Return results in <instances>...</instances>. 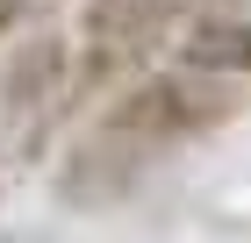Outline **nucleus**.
I'll use <instances>...</instances> for the list:
<instances>
[{
    "instance_id": "6",
    "label": "nucleus",
    "mask_w": 251,
    "mask_h": 243,
    "mask_svg": "<svg viewBox=\"0 0 251 243\" xmlns=\"http://www.w3.org/2000/svg\"><path fill=\"white\" fill-rule=\"evenodd\" d=\"M22 7H29V0H0V36H7V29L22 22Z\"/></svg>"
},
{
    "instance_id": "1",
    "label": "nucleus",
    "mask_w": 251,
    "mask_h": 243,
    "mask_svg": "<svg viewBox=\"0 0 251 243\" xmlns=\"http://www.w3.org/2000/svg\"><path fill=\"white\" fill-rule=\"evenodd\" d=\"M230 114H237L230 79H208V72H158V79H136L129 93H115V108L100 114V136H115V143L158 157V150H173V143L208 136L215 122H230Z\"/></svg>"
},
{
    "instance_id": "5",
    "label": "nucleus",
    "mask_w": 251,
    "mask_h": 243,
    "mask_svg": "<svg viewBox=\"0 0 251 243\" xmlns=\"http://www.w3.org/2000/svg\"><path fill=\"white\" fill-rule=\"evenodd\" d=\"M65 36H29L15 57H7V79H0V100H7V114H36L43 100L65 93Z\"/></svg>"
},
{
    "instance_id": "2",
    "label": "nucleus",
    "mask_w": 251,
    "mask_h": 243,
    "mask_svg": "<svg viewBox=\"0 0 251 243\" xmlns=\"http://www.w3.org/2000/svg\"><path fill=\"white\" fill-rule=\"evenodd\" d=\"M179 15H187V0H86V15H79L86 79H108L122 65H136L144 50H158Z\"/></svg>"
},
{
    "instance_id": "3",
    "label": "nucleus",
    "mask_w": 251,
    "mask_h": 243,
    "mask_svg": "<svg viewBox=\"0 0 251 243\" xmlns=\"http://www.w3.org/2000/svg\"><path fill=\"white\" fill-rule=\"evenodd\" d=\"M151 165L144 150H129V143H115V136H86V143L65 157V200H79V207H100V200H115V193H129L136 186V172Z\"/></svg>"
},
{
    "instance_id": "4",
    "label": "nucleus",
    "mask_w": 251,
    "mask_h": 243,
    "mask_svg": "<svg viewBox=\"0 0 251 243\" xmlns=\"http://www.w3.org/2000/svg\"><path fill=\"white\" fill-rule=\"evenodd\" d=\"M179 65L208 79H251V15H201L179 36Z\"/></svg>"
}]
</instances>
